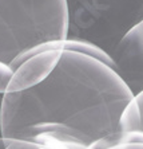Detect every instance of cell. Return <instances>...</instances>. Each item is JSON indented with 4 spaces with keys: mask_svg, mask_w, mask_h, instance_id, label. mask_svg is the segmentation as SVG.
<instances>
[{
    "mask_svg": "<svg viewBox=\"0 0 143 149\" xmlns=\"http://www.w3.org/2000/svg\"><path fill=\"white\" fill-rule=\"evenodd\" d=\"M67 39L94 45L110 56L118 42L143 22V0H64Z\"/></svg>",
    "mask_w": 143,
    "mask_h": 149,
    "instance_id": "cell-3",
    "label": "cell"
},
{
    "mask_svg": "<svg viewBox=\"0 0 143 149\" xmlns=\"http://www.w3.org/2000/svg\"><path fill=\"white\" fill-rule=\"evenodd\" d=\"M12 75H14V70L10 66L0 62V95L1 97L7 93L10 82L12 79Z\"/></svg>",
    "mask_w": 143,
    "mask_h": 149,
    "instance_id": "cell-7",
    "label": "cell"
},
{
    "mask_svg": "<svg viewBox=\"0 0 143 149\" xmlns=\"http://www.w3.org/2000/svg\"><path fill=\"white\" fill-rule=\"evenodd\" d=\"M114 70L134 97L143 93V22L134 26L110 54Z\"/></svg>",
    "mask_w": 143,
    "mask_h": 149,
    "instance_id": "cell-4",
    "label": "cell"
},
{
    "mask_svg": "<svg viewBox=\"0 0 143 149\" xmlns=\"http://www.w3.org/2000/svg\"><path fill=\"white\" fill-rule=\"evenodd\" d=\"M133 100L108 63L63 50L45 81L1 97L0 141L55 149H110L122 144L120 121Z\"/></svg>",
    "mask_w": 143,
    "mask_h": 149,
    "instance_id": "cell-1",
    "label": "cell"
},
{
    "mask_svg": "<svg viewBox=\"0 0 143 149\" xmlns=\"http://www.w3.org/2000/svg\"><path fill=\"white\" fill-rule=\"evenodd\" d=\"M122 144L140 142L143 144V93L134 97L123 113L122 121Z\"/></svg>",
    "mask_w": 143,
    "mask_h": 149,
    "instance_id": "cell-6",
    "label": "cell"
},
{
    "mask_svg": "<svg viewBox=\"0 0 143 149\" xmlns=\"http://www.w3.org/2000/svg\"><path fill=\"white\" fill-rule=\"evenodd\" d=\"M110 149H143V144H140V142H123V144L115 145Z\"/></svg>",
    "mask_w": 143,
    "mask_h": 149,
    "instance_id": "cell-9",
    "label": "cell"
},
{
    "mask_svg": "<svg viewBox=\"0 0 143 149\" xmlns=\"http://www.w3.org/2000/svg\"><path fill=\"white\" fill-rule=\"evenodd\" d=\"M3 149H55V148L40 145V144H35V142L11 141V142H7V144H3Z\"/></svg>",
    "mask_w": 143,
    "mask_h": 149,
    "instance_id": "cell-8",
    "label": "cell"
},
{
    "mask_svg": "<svg viewBox=\"0 0 143 149\" xmlns=\"http://www.w3.org/2000/svg\"><path fill=\"white\" fill-rule=\"evenodd\" d=\"M62 52V49L43 50L28 58L14 71L7 93L27 90L45 81L58 66Z\"/></svg>",
    "mask_w": 143,
    "mask_h": 149,
    "instance_id": "cell-5",
    "label": "cell"
},
{
    "mask_svg": "<svg viewBox=\"0 0 143 149\" xmlns=\"http://www.w3.org/2000/svg\"><path fill=\"white\" fill-rule=\"evenodd\" d=\"M68 35L64 0H0V62L16 70Z\"/></svg>",
    "mask_w": 143,
    "mask_h": 149,
    "instance_id": "cell-2",
    "label": "cell"
}]
</instances>
